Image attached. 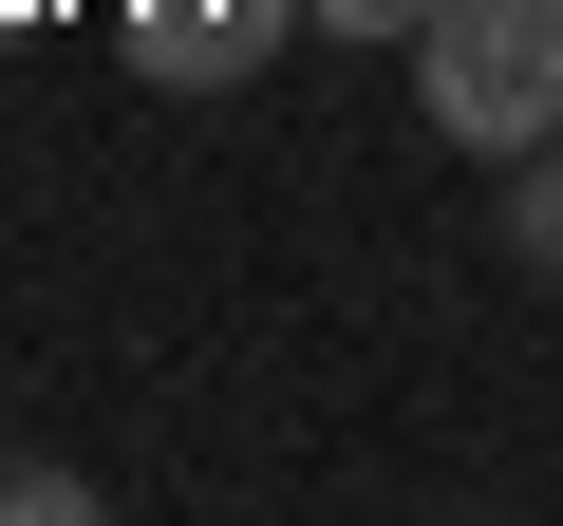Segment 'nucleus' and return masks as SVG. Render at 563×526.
<instances>
[{"instance_id":"obj_1","label":"nucleus","mask_w":563,"mask_h":526,"mask_svg":"<svg viewBox=\"0 0 563 526\" xmlns=\"http://www.w3.org/2000/svg\"><path fill=\"white\" fill-rule=\"evenodd\" d=\"M395 57H413V95H432L451 151H488V169L563 151V0H432Z\"/></svg>"},{"instance_id":"obj_2","label":"nucleus","mask_w":563,"mask_h":526,"mask_svg":"<svg viewBox=\"0 0 563 526\" xmlns=\"http://www.w3.org/2000/svg\"><path fill=\"white\" fill-rule=\"evenodd\" d=\"M282 20L301 0H132V57H151V95H244L282 57Z\"/></svg>"},{"instance_id":"obj_3","label":"nucleus","mask_w":563,"mask_h":526,"mask_svg":"<svg viewBox=\"0 0 563 526\" xmlns=\"http://www.w3.org/2000/svg\"><path fill=\"white\" fill-rule=\"evenodd\" d=\"M507 244L563 263V151H507Z\"/></svg>"},{"instance_id":"obj_4","label":"nucleus","mask_w":563,"mask_h":526,"mask_svg":"<svg viewBox=\"0 0 563 526\" xmlns=\"http://www.w3.org/2000/svg\"><path fill=\"white\" fill-rule=\"evenodd\" d=\"M76 507H95V489H76L57 451H0V526H76Z\"/></svg>"},{"instance_id":"obj_5","label":"nucleus","mask_w":563,"mask_h":526,"mask_svg":"<svg viewBox=\"0 0 563 526\" xmlns=\"http://www.w3.org/2000/svg\"><path fill=\"white\" fill-rule=\"evenodd\" d=\"M301 20H320V39H413L432 0H301Z\"/></svg>"}]
</instances>
